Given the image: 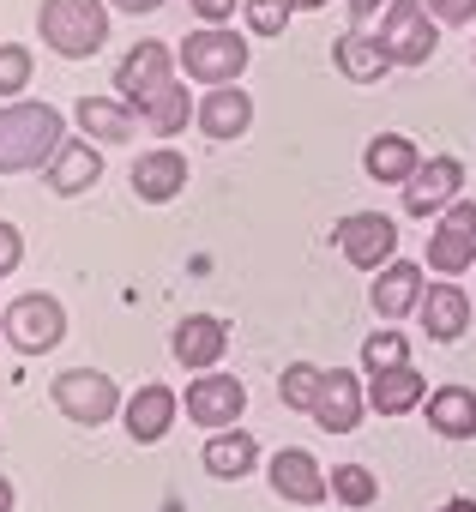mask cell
Returning a JSON list of instances; mask_svg holds the SVG:
<instances>
[{"label": "cell", "mask_w": 476, "mask_h": 512, "mask_svg": "<svg viewBox=\"0 0 476 512\" xmlns=\"http://www.w3.org/2000/svg\"><path fill=\"white\" fill-rule=\"evenodd\" d=\"M416 320H422V332H428L434 344H458V338L470 332V296H464L452 278H440V284H428V290H422Z\"/></svg>", "instance_id": "obj_18"}, {"label": "cell", "mask_w": 476, "mask_h": 512, "mask_svg": "<svg viewBox=\"0 0 476 512\" xmlns=\"http://www.w3.org/2000/svg\"><path fill=\"white\" fill-rule=\"evenodd\" d=\"M332 241H338V253L356 272H380L386 260H398V223L386 211H350V217H338Z\"/></svg>", "instance_id": "obj_7"}, {"label": "cell", "mask_w": 476, "mask_h": 512, "mask_svg": "<svg viewBox=\"0 0 476 512\" xmlns=\"http://www.w3.org/2000/svg\"><path fill=\"white\" fill-rule=\"evenodd\" d=\"M428 404V428L446 440H476V392L470 386H440L422 398Z\"/></svg>", "instance_id": "obj_25"}, {"label": "cell", "mask_w": 476, "mask_h": 512, "mask_svg": "<svg viewBox=\"0 0 476 512\" xmlns=\"http://www.w3.org/2000/svg\"><path fill=\"white\" fill-rule=\"evenodd\" d=\"M458 193H464V163L440 151V157L416 163V175L404 181V211L410 217H428V211H446Z\"/></svg>", "instance_id": "obj_10"}, {"label": "cell", "mask_w": 476, "mask_h": 512, "mask_svg": "<svg viewBox=\"0 0 476 512\" xmlns=\"http://www.w3.org/2000/svg\"><path fill=\"white\" fill-rule=\"evenodd\" d=\"M193 121H199V133H205V139L229 145V139H242V133L254 127V97H248L242 85H211V91L199 97Z\"/></svg>", "instance_id": "obj_13"}, {"label": "cell", "mask_w": 476, "mask_h": 512, "mask_svg": "<svg viewBox=\"0 0 476 512\" xmlns=\"http://www.w3.org/2000/svg\"><path fill=\"white\" fill-rule=\"evenodd\" d=\"M73 121L91 145H133V133H139V109L121 97H79Z\"/></svg>", "instance_id": "obj_16"}, {"label": "cell", "mask_w": 476, "mask_h": 512, "mask_svg": "<svg viewBox=\"0 0 476 512\" xmlns=\"http://www.w3.org/2000/svg\"><path fill=\"white\" fill-rule=\"evenodd\" d=\"M133 193L145 199V205H169L175 193H187V157L175 151V145H157V151H139V163H133Z\"/></svg>", "instance_id": "obj_17"}, {"label": "cell", "mask_w": 476, "mask_h": 512, "mask_svg": "<svg viewBox=\"0 0 476 512\" xmlns=\"http://www.w3.org/2000/svg\"><path fill=\"white\" fill-rule=\"evenodd\" d=\"M31 49H19V43H0V97H19L25 85H31Z\"/></svg>", "instance_id": "obj_32"}, {"label": "cell", "mask_w": 476, "mask_h": 512, "mask_svg": "<svg viewBox=\"0 0 476 512\" xmlns=\"http://www.w3.org/2000/svg\"><path fill=\"white\" fill-rule=\"evenodd\" d=\"M175 79V49L169 43H133V55H121V67H115V91H121V103H145L157 85H169Z\"/></svg>", "instance_id": "obj_14"}, {"label": "cell", "mask_w": 476, "mask_h": 512, "mask_svg": "<svg viewBox=\"0 0 476 512\" xmlns=\"http://www.w3.org/2000/svg\"><path fill=\"white\" fill-rule=\"evenodd\" d=\"M242 13H248V31L254 37H284V25H290V0H242Z\"/></svg>", "instance_id": "obj_31"}, {"label": "cell", "mask_w": 476, "mask_h": 512, "mask_svg": "<svg viewBox=\"0 0 476 512\" xmlns=\"http://www.w3.org/2000/svg\"><path fill=\"white\" fill-rule=\"evenodd\" d=\"M187 7H193L205 25H223V19H235V7H242V0H187Z\"/></svg>", "instance_id": "obj_35"}, {"label": "cell", "mask_w": 476, "mask_h": 512, "mask_svg": "<svg viewBox=\"0 0 476 512\" xmlns=\"http://www.w3.org/2000/svg\"><path fill=\"white\" fill-rule=\"evenodd\" d=\"M37 31L61 61H91L109 43V0H43Z\"/></svg>", "instance_id": "obj_2"}, {"label": "cell", "mask_w": 476, "mask_h": 512, "mask_svg": "<svg viewBox=\"0 0 476 512\" xmlns=\"http://www.w3.org/2000/svg\"><path fill=\"white\" fill-rule=\"evenodd\" d=\"M428 266H434L440 278H458V272L476 266V199L458 193V199L440 211V223H434V235H428Z\"/></svg>", "instance_id": "obj_8"}, {"label": "cell", "mask_w": 476, "mask_h": 512, "mask_svg": "<svg viewBox=\"0 0 476 512\" xmlns=\"http://www.w3.org/2000/svg\"><path fill=\"white\" fill-rule=\"evenodd\" d=\"M175 410H181V398L169 392V386H157V380H145L127 404H121V422H127V434L139 440V446H157L169 428H175Z\"/></svg>", "instance_id": "obj_20"}, {"label": "cell", "mask_w": 476, "mask_h": 512, "mask_svg": "<svg viewBox=\"0 0 476 512\" xmlns=\"http://www.w3.org/2000/svg\"><path fill=\"white\" fill-rule=\"evenodd\" d=\"M416 163H422V151H416V139H404V133H374L368 151H362V169H368L374 181H386V187H404V181L416 175Z\"/></svg>", "instance_id": "obj_24"}, {"label": "cell", "mask_w": 476, "mask_h": 512, "mask_svg": "<svg viewBox=\"0 0 476 512\" xmlns=\"http://www.w3.org/2000/svg\"><path fill=\"white\" fill-rule=\"evenodd\" d=\"M440 512H476V500H464V494H458V500H446Z\"/></svg>", "instance_id": "obj_39"}, {"label": "cell", "mask_w": 476, "mask_h": 512, "mask_svg": "<svg viewBox=\"0 0 476 512\" xmlns=\"http://www.w3.org/2000/svg\"><path fill=\"white\" fill-rule=\"evenodd\" d=\"M61 145H67L61 109H49V103H7L0 109V175L49 169Z\"/></svg>", "instance_id": "obj_1"}, {"label": "cell", "mask_w": 476, "mask_h": 512, "mask_svg": "<svg viewBox=\"0 0 476 512\" xmlns=\"http://www.w3.org/2000/svg\"><path fill=\"white\" fill-rule=\"evenodd\" d=\"M296 13H320V7H332V0H290Z\"/></svg>", "instance_id": "obj_38"}, {"label": "cell", "mask_w": 476, "mask_h": 512, "mask_svg": "<svg viewBox=\"0 0 476 512\" xmlns=\"http://www.w3.org/2000/svg\"><path fill=\"white\" fill-rule=\"evenodd\" d=\"M169 350H175V362H181V368L205 374V368H217V362H223V350H229V326H223L217 314H187V320L175 326Z\"/></svg>", "instance_id": "obj_19"}, {"label": "cell", "mask_w": 476, "mask_h": 512, "mask_svg": "<svg viewBox=\"0 0 476 512\" xmlns=\"http://www.w3.org/2000/svg\"><path fill=\"white\" fill-rule=\"evenodd\" d=\"M19 260H25V235H19L13 223H0V278H13Z\"/></svg>", "instance_id": "obj_33"}, {"label": "cell", "mask_w": 476, "mask_h": 512, "mask_svg": "<svg viewBox=\"0 0 476 512\" xmlns=\"http://www.w3.org/2000/svg\"><path fill=\"white\" fill-rule=\"evenodd\" d=\"M422 290H428V278H422V266H416V260H386V266L374 272L368 302H374V314H380V320H404V314H416V308H422Z\"/></svg>", "instance_id": "obj_15"}, {"label": "cell", "mask_w": 476, "mask_h": 512, "mask_svg": "<svg viewBox=\"0 0 476 512\" xmlns=\"http://www.w3.org/2000/svg\"><path fill=\"white\" fill-rule=\"evenodd\" d=\"M49 398H55V410H61L67 422H79V428H103L109 416H121V386H115L109 374H97V368H67V374H55Z\"/></svg>", "instance_id": "obj_5"}, {"label": "cell", "mask_w": 476, "mask_h": 512, "mask_svg": "<svg viewBox=\"0 0 476 512\" xmlns=\"http://www.w3.org/2000/svg\"><path fill=\"white\" fill-rule=\"evenodd\" d=\"M248 43L235 37V31H223V25H205V31H193L181 49H175V61H181V73L193 79V85H235L248 73Z\"/></svg>", "instance_id": "obj_3"}, {"label": "cell", "mask_w": 476, "mask_h": 512, "mask_svg": "<svg viewBox=\"0 0 476 512\" xmlns=\"http://www.w3.org/2000/svg\"><path fill=\"white\" fill-rule=\"evenodd\" d=\"M248 410V386L235 380V374H217V368H205L193 386H187V422H199V428H235V416Z\"/></svg>", "instance_id": "obj_9"}, {"label": "cell", "mask_w": 476, "mask_h": 512, "mask_svg": "<svg viewBox=\"0 0 476 512\" xmlns=\"http://www.w3.org/2000/svg\"><path fill=\"white\" fill-rule=\"evenodd\" d=\"M0 512H13V482L0 476Z\"/></svg>", "instance_id": "obj_40"}, {"label": "cell", "mask_w": 476, "mask_h": 512, "mask_svg": "<svg viewBox=\"0 0 476 512\" xmlns=\"http://www.w3.org/2000/svg\"><path fill=\"white\" fill-rule=\"evenodd\" d=\"M266 476H272L278 500H296V506H320V500L332 494V482H326V470H320V458H314L308 446H284V452H272Z\"/></svg>", "instance_id": "obj_11"}, {"label": "cell", "mask_w": 476, "mask_h": 512, "mask_svg": "<svg viewBox=\"0 0 476 512\" xmlns=\"http://www.w3.org/2000/svg\"><path fill=\"white\" fill-rule=\"evenodd\" d=\"M362 410H368V386H362L350 368H332V374L320 380V398H314V410H308V416H314L326 434H356Z\"/></svg>", "instance_id": "obj_12"}, {"label": "cell", "mask_w": 476, "mask_h": 512, "mask_svg": "<svg viewBox=\"0 0 476 512\" xmlns=\"http://www.w3.org/2000/svg\"><path fill=\"white\" fill-rule=\"evenodd\" d=\"M422 398H428V380H422L410 362H404V368L368 374V410H380V416H410Z\"/></svg>", "instance_id": "obj_23"}, {"label": "cell", "mask_w": 476, "mask_h": 512, "mask_svg": "<svg viewBox=\"0 0 476 512\" xmlns=\"http://www.w3.org/2000/svg\"><path fill=\"white\" fill-rule=\"evenodd\" d=\"M380 49L392 55V67H428L440 49V19L422 0H392L380 13Z\"/></svg>", "instance_id": "obj_4"}, {"label": "cell", "mask_w": 476, "mask_h": 512, "mask_svg": "<svg viewBox=\"0 0 476 512\" xmlns=\"http://www.w3.org/2000/svg\"><path fill=\"white\" fill-rule=\"evenodd\" d=\"M254 464H260V440H254V434H223V428H217V434L205 440V470H211L217 482H242Z\"/></svg>", "instance_id": "obj_26"}, {"label": "cell", "mask_w": 476, "mask_h": 512, "mask_svg": "<svg viewBox=\"0 0 476 512\" xmlns=\"http://www.w3.org/2000/svg\"><path fill=\"white\" fill-rule=\"evenodd\" d=\"M326 482H332V500H344V506H374L380 500V476L368 464H338Z\"/></svg>", "instance_id": "obj_29"}, {"label": "cell", "mask_w": 476, "mask_h": 512, "mask_svg": "<svg viewBox=\"0 0 476 512\" xmlns=\"http://www.w3.org/2000/svg\"><path fill=\"white\" fill-rule=\"evenodd\" d=\"M320 380H326V368H314V362H290L284 380H278V404H284V410H314Z\"/></svg>", "instance_id": "obj_28"}, {"label": "cell", "mask_w": 476, "mask_h": 512, "mask_svg": "<svg viewBox=\"0 0 476 512\" xmlns=\"http://www.w3.org/2000/svg\"><path fill=\"white\" fill-rule=\"evenodd\" d=\"M97 181H103V145H91V139H67V145L55 151V163H49V193L79 199V193H91Z\"/></svg>", "instance_id": "obj_21"}, {"label": "cell", "mask_w": 476, "mask_h": 512, "mask_svg": "<svg viewBox=\"0 0 476 512\" xmlns=\"http://www.w3.org/2000/svg\"><path fill=\"white\" fill-rule=\"evenodd\" d=\"M139 109V121L157 133V139H175L181 127H187V115H193V103H187V85L181 79H169V85H157L145 103H133Z\"/></svg>", "instance_id": "obj_27"}, {"label": "cell", "mask_w": 476, "mask_h": 512, "mask_svg": "<svg viewBox=\"0 0 476 512\" xmlns=\"http://www.w3.org/2000/svg\"><path fill=\"white\" fill-rule=\"evenodd\" d=\"M332 61H338V73H344L350 85H380V79L392 73V55H386L380 37H368V31H344V37L332 43Z\"/></svg>", "instance_id": "obj_22"}, {"label": "cell", "mask_w": 476, "mask_h": 512, "mask_svg": "<svg viewBox=\"0 0 476 512\" xmlns=\"http://www.w3.org/2000/svg\"><path fill=\"white\" fill-rule=\"evenodd\" d=\"M404 362H410V338H404V332L380 326L374 338H362V368H368V374H380V368H404Z\"/></svg>", "instance_id": "obj_30"}, {"label": "cell", "mask_w": 476, "mask_h": 512, "mask_svg": "<svg viewBox=\"0 0 476 512\" xmlns=\"http://www.w3.org/2000/svg\"><path fill=\"white\" fill-rule=\"evenodd\" d=\"M386 7H392V0H350V25L362 31V25H368L374 13H386Z\"/></svg>", "instance_id": "obj_36"}, {"label": "cell", "mask_w": 476, "mask_h": 512, "mask_svg": "<svg viewBox=\"0 0 476 512\" xmlns=\"http://www.w3.org/2000/svg\"><path fill=\"white\" fill-rule=\"evenodd\" d=\"M109 7H121V13H157L163 0H109Z\"/></svg>", "instance_id": "obj_37"}, {"label": "cell", "mask_w": 476, "mask_h": 512, "mask_svg": "<svg viewBox=\"0 0 476 512\" xmlns=\"http://www.w3.org/2000/svg\"><path fill=\"white\" fill-rule=\"evenodd\" d=\"M0 332H7V344H13V350L43 356V350H55V344L67 338V308H61L55 296L31 290V296H19L7 314H0Z\"/></svg>", "instance_id": "obj_6"}, {"label": "cell", "mask_w": 476, "mask_h": 512, "mask_svg": "<svg viewBox=\"0 0 476 512\" xmlns=\"http://www.w3.org/2000/svg\"><path fill=\"white\" fill-rule=\"evenodd\" d=\"M422 7H428L440 25H470V19H476V0H422Z\"/></svg>", "instance_id": "obj_34"}]
</instances>
